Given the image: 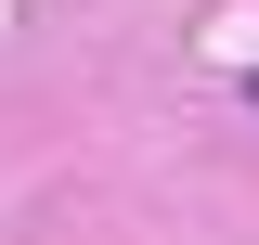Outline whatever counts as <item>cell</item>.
Segmentation results:
<instances>
[{
  "label": "cell",
  "instance_id": "1",
  "mask_svg": "<svg viewBox=\"0 0 259 245\" xmlns=\"http://www.w3.org/2000/svg\"><path fill=\"white\" fill-rule=\"evenodd\" d=\"M246 91H259V78H246Z\"/></svg>",
  "mask_w": 259,
  "mask_h": 245
}]
</instances>
